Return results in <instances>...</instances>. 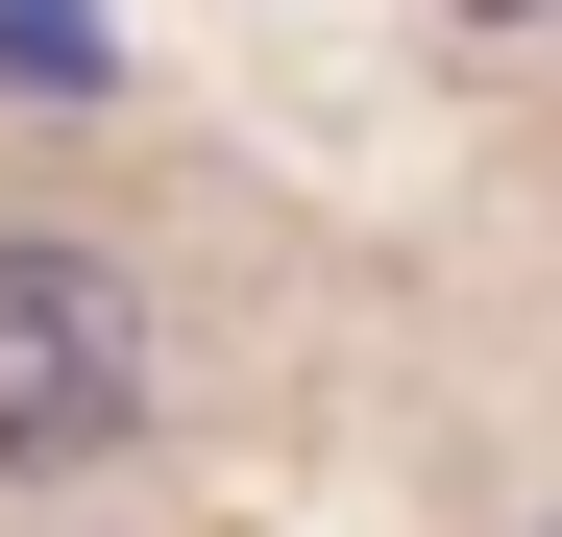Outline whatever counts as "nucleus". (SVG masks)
Wrapping results in <instances>:
<instances>
[{
	"instance_id": "obj_1",
	"label": "nucleus",
	"mask_w": 562,
	"mask_h": 537,
	"mask_svg": "<svg viewBox=\"0 0 562 537\" xmlns=\"http://www.w3.org/2000/svg\"><path fill=\"white\" fill-rule=\"evenodd\" d=\"M147 415V318L99 244H0V465H99Z\"/></svg>"
},
{
	"instance_id": "obj_2",
	"label": "nucleus",
	"mask_w": 562,
	"mask_h": 537,
	"mask_svg": "<svg viewBox=\"0 0 562 537\" xmlns=\"http://www.w3.org/2000/svg\"><path fill=\"white\" fill-rule=\"evenodd\" d=\"M464 25H538V0H464Z\"/></svg>"
}]
</instances>
